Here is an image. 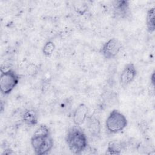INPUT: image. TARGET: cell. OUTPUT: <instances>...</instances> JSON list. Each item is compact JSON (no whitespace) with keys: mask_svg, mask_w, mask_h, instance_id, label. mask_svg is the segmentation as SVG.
<instances>
[{"mask_svg":"<svg viewBox=\"0 0 155 155\" xmlns=\"http://www.w3.org/2000/svg\"><path fill=\"white\" fill-rule=\"evenodd\" d=\"M65 142L70 151L75 154L82 153L88 146L87 136L80 126L75 125L68 130Z\"/></svg>","mask_w":155,"mask_h":155,"instance_id":"6da1fadb","label":"cell"},{"mask_svg":"<svg viewBox=\"0 0 155 155\" xmlns=\"http://www.w3.org/2000/svg\"><path fill=\"white\" fill-rule=\"evenodd\" d=\"M128 125L125 116L117 110H113L105 120V128L110 134H116L124 130Z\"/></svg>","mask_w":155,"mask_h":155,"instance_id":"7a4b0ae2","label":"cell"},{"mask_svg":"<svg viewBox=\"0 0 155 155\" xmlns=\"http://www.w3.org/2000/svg\"><path fill=\"white\" fill-rule=\"evenodd\" d=\"M20 76L13 69H1L0 90L4 96L9 94L19 82Z\"/></svg>","mask_w":155,"mask_h":155,"instance_id":"3957f363","label":"cell"},{"mask_svg":"<svg viewBox=\"0 0 155 155\" xmlns=\"http://www.w3.org/2000/svg\"><path fill=\"white\" fill-rule=\"evenodd\" d=\"M122 48L121 42L117 38H113L106 41L100 48L101 54L106 59L116 58Z\"/></svg>","mask_w":155,"mask_h":155,"instance_id":"277c9868","label":"cell"},{"mask_svg":"<svg viewBox=\"0 0 155 155\" xmlns=\"http://www.w3.org/2000/svg\"><path fill=\"white\" fill-rule=\"evenodd\" d=\"M137 69L133 63L127 64L120 72L119 82L122 87H125L135 79L137 75Z\"/></svg>","mask_w":155,"mask_h":155,"instance_id":"5b68a950","label":"cell"},{"mask_svg":"<svg viewBox=\"0 0 155 155\" xmlns=\"http://www.w3.org/2000/svg\"><path fill=\"white\" fill-rule=\"evenodd\" d=\"M113 13L116 17L127 18L130 15V2L126 0L114 1L112 3Z\"/></svg>","mask_w":155,"mask_h":155,"instance_id":"8992f818","label":"cell"},{"mask_svg":"<svg viewBox=\"0 0 155 155\" xmlns=\"http://www.w3.org/2000/svg\"><path fill=\"white\" fill-rule=\"evenodd\" d=\"M88 114V108L87 106L81 103L78 105L73 114V121L76 126L82 125L87 120Z\"/></svg>","mask_w":155,"mask_h":155,"instance_id":"52a82bcc","label":"cell"},{"mask_svg":"<svg viewBox=\"0 0 155 155\" xmlns=\"http://www.w3.org/2000/svg\"><path fill=\"white\" fill-rule=\"evenodd\" d=\"M87 128L90 135L94 137H99L101 130V123L99 119L94 116H91L87 117Z\"/></svg>","mask_w":155,"mask_h":155,"instance_id":"ba28073f","label":"cell"},{"mask_svg":"<svg viewBox=\"0 0 155 155\" xmlns=\"http://www.w3.org/2000/svg\"><path fill=\"white\" fill-rule=\"evenodd\" d=\"M23 122L29 127L36 125L38 122V112L33 108L25 109L21 115Z\"/></svg>","mask_w":155,"mask_h":155,"instance_id":"9c48e42d","label":"cell"},{"mask_svg":"<svg viewBox=\"0 0 155 155\" xmlns=\"http://www.w3.org/2000/svg\"><path fill=\"white\" fill-rule=\"evenodd\" d=\"M124 149V145L121 142L111 141L108 143L106 149V154H120Z\"/></svg>","mask_w":155,"mask_h":155,"instance_id":"30bf717a","label":"cell"},{"mask_svg":"<svg viewBox=\"0 0 155 155\" xmlns=\"http://www.w3.org/2000/svg\"><path fill=\"white\" fill-rule=\"evenodd\" d=\"M146 28L149 33H153L155 30L154 7L150 8L147 11L146 16Z\"/></svg>","mask_w":155,"mask_h":155,"instance_id":"8fae6325","label":"cell"},{"mask_svg":"<svg viewBox=\"0 0 155 155\" xmlns=\"http://www.w3.org/2000/svg\"><path fill=\"white\" fill-rule=\"evenodd\" d=\"M53 145H54L53 139L51 136L50 135L48 137H47V139H45L43 144L41 145V147H40L39 150H38V151L36 154L37 155L47 154L52 150Z\"/></svg>","mask_w":155,"mask_h":155,"instance_id":"7c38bea8","label":"cell"},{"mask_svg":"<svg viewBox=\"0 0 155 155\" xmlns=\"http://www.w3.org/2000/svg\"><path fill=\"white\" fill-rule=\"evenodd\" d=\"M56 48L55 44L51 41H47L42 47V53L47 57L50 56Z\"/></svg>","mask_w":155,"mask_h":155,"instance_id":"4fadbf2b","label":"cell"},{"mask_svg":"<svg viewBox=\"0 0 155 155\" xmlns=\"http://www.w3.org/2000/svg\"><path fill=\"white\" fill-rule=\"evenodd\" d=\"M73 7L74 10L77 12V13L81 15H84L88 10V5L84 2L81 1L77 2L76 4L73 5Z\"/></svg>","mask_w":155,"mask_h":155,"instance_id":"5bb4252c","label":"cell"},{"mask_svg":"<svg viewBox=\"0 0 155 155\" xmlns=\"http://www.w3.org/2000/svg\"><path fill=\"white\" fill-rule=\"evenodd\" d=\"M150 82L152 84V85L154 87V71H153L150 76Z\"/></svg>","mask_w":155,"mask_h":155,"instance_id":"9a60e30c","label":"cell"}]
</instances>
